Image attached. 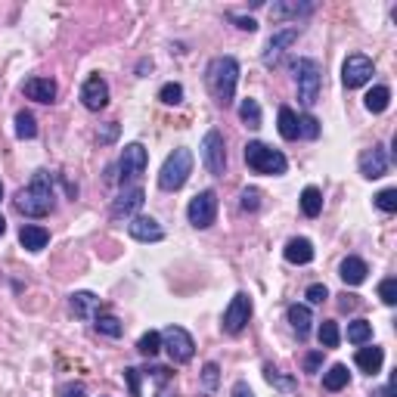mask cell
Listing matches in <instances>:
<instances>
[{
    "label": "cell",
    "mask_w": 397,
    "mask_h": 397,
    "mask_svg": "<svg viewBox=\"0 0 397 397\" xmlns=\"http://www.w3.org/2000/svg\"><path fill=\"white\" fill-rule=\"evenodd\" d=\"M56 205V193H53V174L50 171H35L31 183L16 193V208L25 217H47Z\"/></svg>",
    "instance_id": "1"
},
{
    "label": "cell",
    "mask_w": 397,
    "mask_h": 397,
    "mask_svg": "<svg viewBox=\"0 0 397 397\" xmlns=\"http://www.w3.org/2000/svg\"><path fill=\"white\" fill-rule=\"evenodd\" d=\"M205 84H208L214 103H221L223 109L233 105L236 84H239V62L233 56H214L205 69Z\"/></svg>",
    "instance_id": "2"
},
{
    "label": "cell",
    "mask_w": 397,
    "mask_h": 397,
    "mask_svg": "<svg viewBox=\"0 0 397 397\" xmlns=\"http://www.w3.org/2000/svg\"><path fill=\"white\" fill-rule=\"evenodd\" d=\"M246 164L255 174H267V177H280L289 171V158L280 149H270L261 140L246 143Z\"/></svg>",
    "instance_id": "3"
},
{
    "label": "cell",
    "mask_w": 397,
    "mask_h": 397,
    "mask_svg": "<svg viewBox=\"0 0 397 397\" xmlns=\"http://www.w3.org/2000/svg\"><path fill=\"white\" fill-rule=\"evenodd\" d=\"M189 174H193V152L180 146L164 158L162 171H158V187H162L164 193H174V189H180L183 183L189 180Z\"/></svg>",
    "instance_id": "4"
},
{
    "label": "cell",
    "mask_w": 397,
    "mask_h": 397,
    "mask_svg": "<svg viewBox=\"0 0 397 397\" xmlns=\"http://www.w3.org/2000/svg\"><path fill=\"white\" fill-rule=\"evenodd\" d=\"M292 71H295V84H298V99L310 109L320 99V87H323L320 62L316 59H298V62H292Z\"/></svg>",
    "instance_id": "5"
},
{
    "label": "cell",
    "mask_w": 397,
    "mask_h": 397,
    "mask_svg": "<svg viewBox=\"0 0 397 397\" xmlns=\"http://www.w3.org/2000/svg\"><path fill=\"white\" fill-rule=\"evenodd\" d=\"M187 217L196 230H208L217 217V193L214 189H202L198 196L189 198L187 205Z\"/></svg>",
    "instance_id": "6"
},
{
    "label": "cell",
    "mask_w": 397,
    "mask_h": 397,
    "mask_svg": "<svg viewBox=\"0 0 397 397\" xmlns=\"http://www.w3.org/2000/svg\"><path fill=\"white\" fill-rule=\"evenodd\" d=\"M162 348L168 350L174 363H189V360H193V354H196L193 335H189L183 326H168V329H164V332H162Z\"/></svg>",
    "instance_id": "7"
},
{
    "label": "cell",
    "mask_w": 397,
    "mask_h": 397,
    "mask_svg": "<svg viewBox=\"0 0 397 397\" xmlns=\"http://www.w3.org/2000/svg\"><path fill=\"white\" fill-rule=\"evenodd\" d=\"M198 155H202V164L208 168V174L223 177V171H227V149H223V137L217 134V130H208V134L202 137Z\"/></svg>",
    "instance_id": "8"
},
{
    "label": "cell",
    "mask_w": 397,
    "mask_h": 397,
    "mask_svg": "<svg viewBox=\"0 0 397 397\" xmlns=\"http://www.w3.org/2000/svg\"><path fill=\"white\" fill-rule=\"evenodd\" d=\"M248 320H251V298H248V292H236L230 298L227 310H223V323H221L223 332L239 335L242 329L248 326Z\"/></svg>",
    "instance_id": "9"
},
{
    "label": "cell",
    "mask_w": 397,
    "mask_h": 397,
    "mask_svg": "<svg viewBox=\"0 0 397 397\" xmlns=\"http://www.w3.org/2000/svg\"><path fill=\"white\" fill-rule=\"evenodd\" d=\"M146 164H149V155L143 149V143H128L121 158H118V180L121 183L137 180L140 174H146Z\"/></svg>",
    "instance_id": "10"
},
{
    "label": "cell",
    "mask_w": 397,
    "mask_h": 397,
    "mask_svg": "<svg viewBox=\"0 0 397 397\" xmlns=\"http://www.w3.org/2000/svg\"><path fill=\"white\" fill-rule=\"evenodd\" d=\"M373 71H375L373 59L363 56V53H350V56L345 59V65H341V81H345L348 90H357L373 78Z\"/></svg>",
    "instance_id": "11"
},
{
    "label": "cell",
    "mask_w": 397,
    "mask_h": 397,
    "mask_svg": "<svg viewBox=\"0 0 397 397\" xmlns=\"http://www.w3.org/2000/svg\"><path fill=\"white\" fill-rule=\"evenodd\" d=\"M143 202H146V193H143V187H124L121 193L115 196V202H112V221L137 217V211L143 208Z\"/></svg>",
    "instance_id": "12"
},
{
    "label": "cell",
    "mask_w": 397,
    "mask_h": 397,
    "mask_svg": "<svg viewBox=\"0 0 397 397\" xmlns=\"http://www.w3.org/2000/svg\"><path fill=\"white\" fill-rule=\"evenodd\" d=\"M298 35H301V31H298V25H289V28H280V31H273V35H270V41H267V50H264V65H276L282 59V53H286L289 47H292V44L298 41Z\"/></svg>",
    "instance_id": "13"
},
{
    "label": "cell",
    "mask_w": 397,
    "mask_h": 397,
    "mask_svg": "<svg viewBox=\"0 0 397 397\" xmlns=\"http://www.w3.org/2000/svg\"><path fill=\"white\" fill-rule=\"evenodd\" d=\"M388 164H391V158H388V152L382 146H373V149L360 152V174L366 177V180H379V177H385Z\"/></svg>",
    "instance_id": "14"
},
{
    "label": "cell",
    "mask_w": 397,
    "mask_h": 397,
    "mask_svg": "<svg viewBox=\"0 0 397 397\" xmlns=\"http://www.w3.org/2000/svg\"><path fill=\"white\" fill-rule=\"evenodd\" d=\"M81 103H84V109H90V112L105 109V105H109V84L99 75H90L87 81L81 84Z\"/></svg>",
    "instance_id": "15"
},
{
    "label": "cell",
    "mask_w": 397,
    "mask_h": 397,
    "mask_svg": "<svg viewBox=\"0 0 397 397\" xmlns=\"http://www.w3.org/2000/svg\"><path fill=\"white\" fill-rule=\"evenodd\" d=\"M128 233L134 236L137 242H162V239H164V230H162V223H158L155 217H143V214L130 217V223H128Z\"/></svg>",
    "instance_id": "16"
},
{
    "label": "cell",
    "mask_w": 397,
    "mask_h": 397,
    "mask_svg": "<svg viewBox=\"0 0 397 397\" xmlns=\"http://www.w3.org/2000/svg\"><path fill=\"white\" fill-rule=\"evenodd\" d=\"M22 94L28 96V99H35V103H44V105H50V103H56V81H50V78H28V81L22 84Z\"/></svg>",
    "instance_id": "17"
},
{
    "label": "cell",
    "mask_w": 397,
    "mask_h": 397,
    "mask_svg": "<svg viewBox=\"0 0 397 397\" xmlns=\"http://www.w3.org/2000/svg\"><path fill=\"white\" fill-rule=\"evenodd\" d=\"M69 307L78 320H96L99 316V298L94 292H71L69 295Z\"/></svg>",
    "instance_id": "18"
},
{
    "label": "cell",
    "mask_w": 397,
    "mask_h": 397,
    "mask_svg": "<svg viewBox=\"0 0 397 397\" xmlns=\"http://www.w3.org/2000/svg\"><path fill=\"white\" fill-rule=\"evenodd\" d=\"M366 273H369V267L363 257H345L339 267V276L345 286H360V282H366Z\"/></svg>",
    "instance_id": "19"
},
{
    "label": "cell",
    "mask_w": 397,
    "mask_h": 397,
    "mask_svg": "<svg viewBox=\"0 0 397 397\" xmlns=\"http://www.w3.org/2000/svg\"><path fill=\"white\" fill-rule=\"evenodd\" d=\"M354 363L360 366V373H366V375H375V373H382V363H385V350L382 348H360L357 350V357H354Z\"/></svg>",
    "instance_id": "20"
},
{
    "label": "cell",
    "mask_w": 397,
    "mask_h": 397,
    "mask_svg": "<svg viewBox=\"0 0 397 397\" xmlns=\"http://www.w3.org/2000/svg\"><path fill=\"white\" fill-rule=\"evenodd\" d=\"M282 255H286L289 264H310L314 261V246H310V239H304V236H295V239L286 242Z\"/></svg>",
    "instance_id": "21"
},
{
    "label": "cell",
    "mask_w": 397,
    "mask_h": 397,
    "mask_svg": "<svg viewBox=\"0 0 397 397\" xmlns=\"http://www.w3.org/2000/svg\"><path fill=\"white\" fill-rule=\"evenodd\" d=\"M19 242H22V248H28V251H41V248H47L50 233L44 227H37V223H25V227L19 230Z\"/></svg>",
    "instance_id": "22"
},
{
    "label": "cell",
    "mask_w": 397,
    "mask_h": 397,
    "mask_svg": "<svg viewBox=\"0 0 397 397\" xmlns=\"http://www.w3.org/2000/svg\"><path fill=\"white\" fill-rule=\"evenodd\" d=\"M286 316H289V323H292V329L298 332V339H307V335H310V323H314L307 304H289Z\"/></svg>",
    "instance_id": "23"
},
{
    "label": "cell",
    "mask_w": 397,
    "mask_h": 397,
    "mask_svg": "<svg viewBox=\"0 0 397 397\" xmlns=\"http://www.w3.org/2000/svg\"><path fill=\"white\" fill-rule=\"evenodd\" d=\"M264 379H267L270 388H276V391H282V394L298 391V382L292 379V375H282L280 369L273 366V363H264Z\"/></svg>",
    "instance_id": "24"
},
{
    "label": "cell",
    "mask_w": 397,
    "mask_h": 397,
    "mask_svg": "<svg viewBox=\"0 0 397 397\" xmlns=\"http://www.w3.org/2000/svg\"><path fill=\"white\" fill-rule=\"evenodd\" d=\"M348 382H350V373L345 363H332L329 373H323V388H326V391H341Z\"/></svg>",
    "instance_id": "25"
},
{
    "label": "cell",
    "mask_w": 397,
    "mask_h": 397,
    "mask_svg": "<svg viewBox=\"0 0 397 397\" xmlns=\"http://www.w3.org/2000/svg\"><path fill=\"white\" fill-rule=\"evenodd\" d=\"M314 10H316L314 3H273L270 6V16L273 19H289V16L301 19V16H310Z\"/></svg>",
    "instance_id": "26"
},
{
    "label": "cell",
    "mask_w": 397,
    "mask_h": 397,
    "mask_svg": "<svg viewBox=\"0 0 397 397\" xmlns=\"http://www.w3.org/2000/svg\"><path fill=\"white\" fill-rule=\"evenodd\" d=\"M239 118H242V124H246V128L257 130V128H261V103H257V99H251V96H246L239 103Z\"/></svg>",
    "instance_id": "27"
},
{
    "label": "cell",
    "mask_w": 397,
    "mask_h": 397,
    "mask_svg": "<svg viewBox=\"0 0 397 397\" xmlns=\"http://www.w3.org/2000/svg\"><path fill=\"white\" fill-rule=\"evenodd\" d=\"M363 103H366V109L373 112V115H379V112H385V109H388V103H391V90H388L385 84H379V87L369 90Z\"/></svg>",
    "instance_id": "28"
},
{
    "label": "cell",
    "mask_w": 397,
    "mask_h": 397,
    "mask_svg": "<svg viewBox=\"0 0 397 397\" xmlns=\"http://www.w3.org/2000/svg\"><path fill=\"white\" fill-rule=\"evenodd\" d=\"M301 211H304V217H320V211H323V193L316 187H307L301 193Z\"/></svg>",
    "instance_id": "29"
},
{
    "label": "cell",
    "mask_w": 397,
    "mask_h": 397,
    "mask_svg": "<svg viewBox=\"0 0 397 397\" xmlns=\"http://www.w3.org/2000/svg\"><path fill=\"white\" fill-rule=\"evenodd\" d=\"M16 137L19 140H35L37 137V121L31 112H16Z\"/></svg>",
    "instance_id": "30"
},
{
    "label": "cell",
    "mask_w": 397,
    "mask_h": 397,
    "mask_svg": "<svg viewBox=\"0 0 397 397\" xmlns=\"http://www.w3.org/2000/svg\"><path fill=\"white\" fill-rule=\"evenodd\" d=\"M94 326H96L99 335H109V339H121V332H124L121 320H118V316H112V314H99L96 320H94Z\"/></svg>",
    "instance_id": "31"
},
{
    "label": "cell",
    "mask_w": 397,
    "mask_h": 397,
    "mask_svg": "<svg viewBox=\"0 0 397 397\" xmlns=\"http://www.w3.org/2000/svg\"><path fill=\"white\" fill-rule=\"evenodd\" d=\"M369 339H373V323H369V320L348 323V341H350V345H366Z\"/></svg>",
    "instance_id": "32"
},
{
    "label": "cell",
    "mask_w": 397,
    "mask_h": 397,
    "mask_svg": "<svg viewBox=\"0 0 397 397\" xmlns=\"http://www.w3.org/2000/svg\"><path fill=\"white\" fill-rule=\"evenodd\" d=\"M280 134H282V140H298V115L289 105L280 109Z\"/></svg>",
    "instance_id": "33"
},
{
    "label": "cell",
    "mask_w": 397,
    "mask_h": 397,
    "mask_svg": "<svg viewBox=\"0 0 397 397\" xmlns=\"http://www.w3.org/2000/svg\"><path fill=\"white\" fill-rule=\"evenodd\" d=\"M316 339H320V345L323 348H339V341H341V332H339V323H332V320H323L320 323V332H316Z\"/></svg>",
    "instance_id": "34"
},
{
    "label": "cell",
    "mask_w": 397,
    "mask_h": 397,
    "mask_svg": "<svg viewBox=\"0 0 397 397\" xmlns=\"http://www.w3.org/2000/svg\"><path fill=\"white\" fill-rule=\"evenodd\" d=\"M137 350H140L143 357H155L158 350H162V332H149L146 335H140V341H137Z\"/></svg>",
    "instance_id": "35"
},
{
    "label": "cell",
    "mask_w": 397,
    "mask_h": 397,
    "mask_svg": "<svg viewBox=\"0 0 397 397\" xmlns=\"http://www.w3.org/2000/svg\"><path fill=\"white\" fill-rule=\"evenodd\" d=\"M217 382H221V366H217V363H205V366H202V388H205V394H214Z\"/></svg>",
    "instance_id": "36"
},
{
    "label": "cell",
    "mask_w": 397,
    "mask_h": 397,
    "mask_svg": "<svg viewBox=\"0 0 397 397\" xmlns=\"http://www.w3.org/2000/svg\"><path fill=\"white\" fill-rule=\"evenodd\" d=\"M158 99H162L164 105H180V103H183V87H180L177 81L164 84V87L158 90Z\"/></svg>",
    "instance_id": "37"
},
{
    "label": "cell",
    "mask_w": 397,
    "mask_h": 397,
    "mask_svg": "<svg viewBox=\"0 0 397 397\" xmlns=\"http://www.w3.org/2000/svg\"><path fill=\"white\" fill-rule=\"evenodd\" d=\"M298 137H304V140H316V137H320V121H316L314 115L298 118Z\"/></svg>",
    "instance_id": "38"
},
{
    "label": "cell",
    "mask_w": 397,
    "mask_h": 397,
    "mask_svg": "<svg viewBox=\"0 0 397 397\" xmlns=\"http://www.w3.org/2000/svg\"><path fill=\"white\" fill-rule=\"evenodd\" d=\"M239 208L242 211H257L261 208V189H255V187H246L239 193Z\"/></svg>",
    "instance_id": "39"
},
{
    "label": "cell",
    "mask_w": 397,
    "mask_h": 397,
    "mask_svg": "<svg viewBox=\"0 0 397 397\" xmlns=\"http://www.w3.org/2000/svg\"><path fill=\"white\" fill-rule=\"evenodd\" d=\"M375 205H379L385 214H394L397 211V189L391 187V189H382L379 196H375Z\"/></svg>",
    "instance_id": "40"
},
{
    "label": "cell",
    "mask_w": 397,
    "mask_h": 397,
    "mask_svg": "<svg viewBox=\"0 0 397 397\" xmlns=\"http://www.w3.org/2000/svg\"><path fill=\"white\" fill-rule=\"evenodd\" d=\"M379 298L388 304V307H394V304H397V280H394V276L382 280V286H379Z\"/></svg>",
    "instance_id": "41"
},
{
    "label": "cell",
    "mask_w": 397,
    "mask_h": 397,
    "mask_svg": "<svg viewBox=\"0 0 397 397\" xmlns=\"http://www.w3.org/2000/svg\"><path fill=\"white\" fill-rule=\"evenodd\" d=\"M118 134H121V124H118V121L103 124V128H99V143H103V146H109V143L118 140Z\"/></svg>",
    "instance_id": "42"
},
{
    "label": "cell",
    "mask_w": 397,
    "mask_h": 397,
    "mask_svg": "<svg viewBox=\"0 0 397 397\" xmlns=\"http://www.w3.org/2000/svg\"><path fill=\"white\" fill-rule=\"evenodd\" d=\"M124 382H128V388H130V397H143L140 394V369L124 366Z\"/></svg>",
    "instance_id": "43"
},
{
    "label": "cell",
    "mask_w": 397,
    "mask_h": 397,
    "mask_svg": "<svg viewBox=\"0 0 397 397\" xmlns=\"http://www.w3.org/2000/svg\"><path fill=\"white\" fill-rule=\"evenodd\" d=\"M304 298H307V304H323V301L329 298V289L323 286V282H314V286H307Z\"/></svg>",
    "instance_id": "44"
},
{
    "label": "cell",
    "mask_w": 397,
    "mask_h": 397,
    "mask_svg": "<svg viewBox=\"0 0 397 397\" xmlns=\"http://www.w3.org/2000/svg\"><path fill=\"white\" fill-rule=\"evenodd\" d=\"M320 363H323V350H310V354L304 357V369H307V373H316Z\"/></svg>",
    "instance_id": "45"
},
{
    "label": "cell",
    "mask_w": 397,
    "mask_h": 397,
    "mask_svg": "<svg viewBox=\"0 0 397 397\" xmlns=\"http://www.w3.org/2000/svg\"><path fill=\"white\" fill-rule=\"evenodd\" d=\"M149 375L158 382V385H168V382H171V369H164V366H152Z\"/></svg>",
    "instance_id": "46"
},
{
    "label": "cell",
    "mask_w": 397,
    "mask_h": 397,
    "mask_svg": "<svg viewBox=\"0 0 397 397\" xmlns=\"http://www.w3.org/2000/svg\"><path fill=\"white\" fill-rule=\"evenodd\" d=\"M230 397H255V391L248 388V382H246V379H239V382L233 385V391H230Z\"/></svg>",
    "instance_id": "47"
},
{
    "label": "cell",
    "mask_w": 397,
    "mask_h": 397,
    "mask_svg": "<svg viewBox=\"0 0 397 397\" xmlns=\"http://www.w3.org/2000/svg\"><path fill=\"white\" fill-rule=\"evenodd\" d=\"M236 22V28H242V31H255L257 28V22L255 19H246V16H230Z\"/></svg>",
    "instance_id": "48"
},
{
    "label": "cell",
    "mask_w": 397,
    "mask_h": 397,
    "mask_svg": "<svg viewBox=\"0 0 397 397\" xmlns=\"http://www.w3.org/2000/svg\"><path fill=\"white\" fill-rule=\"evenodd\" d=\"M62 397H84V385H65Z\"/></svg>",
    "instance_id": "49"
},
{
    "label": "cell",
    "mask_w": 397,
    "mask_h": 397,
    "mask_svg": "<svg viewBox=\"0 0 397 397\" xmlns=\"http://www.w3.org/2000/svg\"><path fill=\"white\" fill-rule=\"evenodd\" d=\"M357 307V298L354 295H345L341 298V310H354Z\"/></svg>",
    "instance_id": "50"
},
{
    "label": "cell",
    "mask_w": 397,
    "mask_h": 397,
    "mask_svg": "<svg viewBox=\"0 0 397 397\" xmlns=\"http://www.w3.org/2000/svg\"><path fill=\"white\" fill-rule=\"evenodd\" d=\"M375 397H394V379L388 382V385L382 388V391H375Z\"/></svg>",
    "instance_id": "51"
},
{
    "label": "cell",
    "mask_w": 397,
    "mask_h": 397,
    "mask_svg": "<svg viewBox=\"0 0 397 397\" xmlns=\"http://www.w3.org/2000/svg\"><path fill=\"white\" fill-rule=\"evenodd\" d=\"M155 397H174V385H171V382H168V385H162Z\"/></svg>",
    "instance_id": "52"
},
{
    "label": "cell",
    "mask_w": 397,
    "mask_h": 397,
    "mask_svg": "<svg viewBox=\"0 0 397 397\" xmlns=\"http://www.w3.org/2000/svg\"><path fill=\"white\" fill-rule=\"evenodd\" d=\"M6 233V221H3V214H0V236Z\"/></svg>",
    "instance_id": "53"
},
{
    "label": "cell",
    "mask_w": 397,
    "mask_h": 397,
    "mask_svg": "<svg viewBox=\"0 0 397 397\" xmlns=\"http://www.w3.org/2000/svg\"><path fill=\"white\" fill-rule=\"evenodd\" d=\"M0 198H3V183H0Z\"/></svg>",
    "instance_id": "54"
}]
</instances>
